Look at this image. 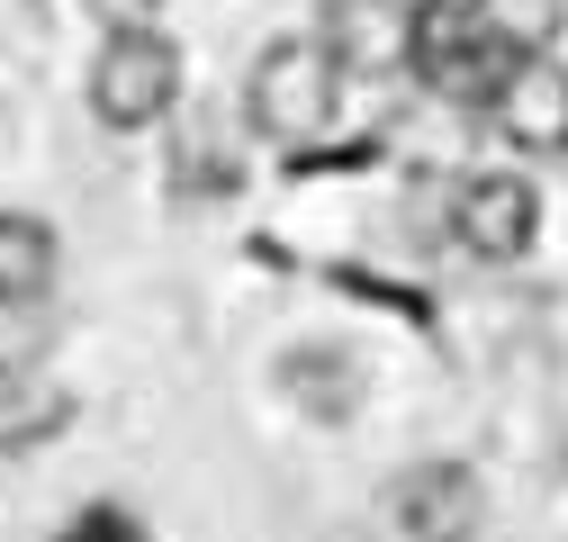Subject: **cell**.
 Segmentation results:
<instances>
[{
    "mask_svg": "<svg viewBox=\"0 0 568 542\" xmlns=\"http://www.w3.org/2000/svg\"><path fill=\"white\" fill-rule=\"evenodd\" d=\"M334 100H343V63H334L325 37H280L271 54H253L244 118L271 136V145H307V136H325Z\"/></svg>",
    "mask_w": 568,
    "mask_h": 542,
    "instance_id": "1",
    "label": "cell"
},
{
    "mask_svg": "<svg viewBox=\"0 0 568 542\" xmlns=\"http://www.w3.org/2000/svg\"><path fill=\"white\" fill-rule=\"evenodd\" d=\"M487 480L469 461H415L371 498V542H478Z\"/></svg>",
    "mask_w": 568,
    "mask_h": 542,
    "instance_id": "2",
    "label": "cell"
},
{
    "mask_svg": "<svg viewBox=\"0 0 568 542\" xmlns=\"http://www.w3.org/2000/svg\"><path fill=\"white\" fill-rule=\"evenodd\" d=\"M181 100V46L154 28H109V46L91 54V109L100 127H154Z\"/></svg>",
    "mask_w": 568,
    "mask_h": 542,
    "instance_id": "3",
    "label": "cell"
},
{
    "mask_svg": "<svg viewBox=\"0 0 568 542\" xmlns=\"http://www.w3.org/2000/svg\"><path fill=\"white\" fill-rule=\"evenodd\" d=\"M532 227H541V199H532V181H515V172H469L460 199H452V235H460L478 262H515V253L532 244Z\"/></svg>",
    "mask_w": 568,
    "mask_h": 542,
    "instance_id": "4",
    "label": "cell"
},
{
    "mask_svg": "<svg viewBox=\"0 0 568 542\" xmlns=\"http://www.w3.org/2000/svg\"><path fill=\"white\" fill-rule=\"evenodd\" d=\"M487 109H496V127H506L524 154H568V73H559V63L524 54V63H515V82L496 91Z\"/></svg>",
    "mask_w": 568,
    "mask_h": 542,
    "instance_id": "5",
    "label": "cell"
},
{
    "mask_svg": "<svg viewBox=\"0 0 568 542\" xmlns=\"http://www.w3.org/2000/svg\"><path fill=\"white\" fill-rule=\"evenodd\" d=\"M73 425V389L45 371H0V452H37Z\"/></svg>",
    "mask_w": 568,
    "mask_h": 542,
    "instance_id": "6",
    "label": "cell"
},
{
    "mask_svg": "<svg viewBox=\"0 0 568 542\" xmlns=\"http://www.w3.org/2000/svg\"><path fill=\"white\" fill-rule=\"evenodd\" d=\"M45 290H54V227L0 209V308H37Z\"/></svg>",
    "mask_w": 568,
    "mask_h": 542,
    "instance_id": "7",
    "label": "cell"
},
{
    "mask_svg": "<svg viewBox=\"0 0 568 542\" xmlns=\"http://www.w3.org/2000/svg\"><path fill=\"white\" fill-rule=\"evenodd\" d=\"M515 63H524V46H506L496 28H469V46L434 73V91H443V100H460V109H487L496 91L515 82Z\"/></svg>",
    "mask_w": 568,
    "mask_h": 542,
    "instance_id": "8",
    "label": "cell"
},
{
    "mask_svg": "<svg viewBox=\"0 0 568 542\" xmlns=\"http://www.w3.org/2000/svg\"><path fill=\"white\" fill-rule=\"evenodd\" d=\"M469 28H478V10H469V0H415V10H406V37H397V46H406V63H415V73L434 82L443 63L469 46Z\"/></svg>",
    "mask_w": 568,
    "mask_h": 542,
    "instance_id": "9",
    "label": "cell"
},
{
    "mask_svg": "<svg viewBox=\"0 0 568 542\" xmlns=\"http://www.w3.org/2000/svg\"><path fill=\"white\" fill-rule=\"evenodd\" d=\"M290 389H298V398L316 406V416H343V406L362 398L352 362H343V353H316V344H307V353H290Z\"/></svg>",
    "mask_w": 568,
    "mask_h": 542,
    "instance_id": "10",
    "label": "cell"
},
{
    "mask_svg": "<svg viewBox=\"0 0 568 542\" xmlns=\"http://www.w3.org/2000/svg\"><path fill=\"white\" fill-rule=\"evenodd\" d=\"M478 28H496L506 46L541 54V46L559 37V0H478Z\"/></svg>",
    "mask_w": 568,
    "mask_h": 542,
    "instance_id": "11",
    "label": "cell"
},
{
    "mask_svg": "<svg viewBox=\"0 0 568 542\" xmlns=\"http://www.w3.org/2000/svg\"><path fill=\"white\" fill-rule=\"evenodd\" d=\"M100 10H109L118 28H145V10H154V0H100Z\"/></svg>",
    "mask_w": 568,
    "mask_h": 542,
    "instance_id": "12",
    "label": "cell"
}]
</instances>
